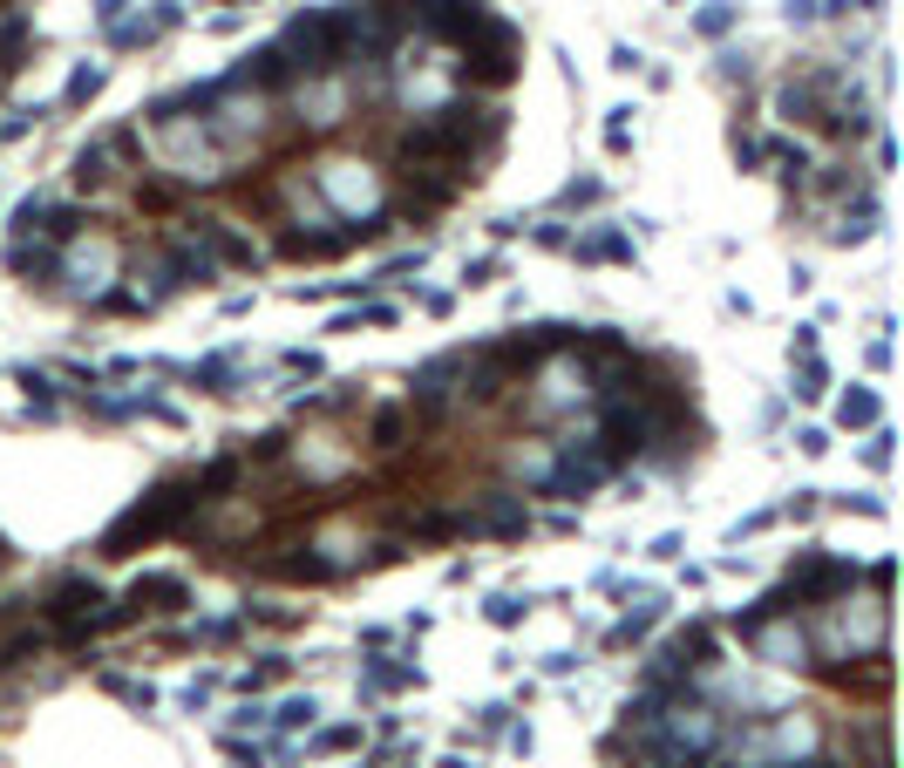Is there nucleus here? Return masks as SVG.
I'll return each instance as SVG.
<instances>
[{"mask_svg":"<svg viewBox=\"0 0 904 768\" xmlns=\"http://www.w3.org/2000/svg\"><path fill=\"white\" fill-rule=\"evenodd\" d=\"M599 197H606V184H599V177H572L558 204H564V212H578V204H599Z\"/></svg>","mask_w":904,"mask_h":768,"instance_id":"26","label":"nucleus"},{"mask_svg":"<svg viewBox=\"0 0 904 768\" xmlns=\"http://www.w3.org/2000/svg\"><path fill=\"white\" fill-rule=\"evenodd\" d=\"M96 605H102V592H96V578H62L55 592H48V619H55V632L62 626H75V619H96Z\"/></svg>","mask_w":904,"mask_h":768,"instance_id":"12","label":"nucleus"},{"mask_svg":"<svg viewBox=\"0 0 904 768\" xmlns=\"http://www.w3.org/2000/svg\"><path fill=\"white\" fill-rule=\"evenodd\" d=\"M823 381H830L823 354H803V368H795V401H823Z\"/></svg>","mask_w":904,"mask_h":768,"instance_id":"22","label":"nucleus"},{"mask_svg":"<svg viewBox=\"0 0 904 768\" xmlns=\"http://www.w3.org/2000/svg\"><path fill=\"white\" fill-rule=\"evenodd\" d=\"M497 279V259H476V266H462V286H489Z\"/></svg>","mask_w":904,"mask_h":768,"instance_id":"33","label":"nucleus"},{"mask_svg":"<svg viewBox=\"0 0 904 768\" xmlns=\"http://www.w3.org/2000/svg\"><path fill=\"white\" fill-rule=\"evenodd\" d=\"M184 381L204 395H239V354H212V361H198Z\"/></svg>","mask_w":904,"mask_h":768,"instance_id":"16","label":"nucleus"},{"mask_svg":"<svg viewBox=\"0 0 904 768\" xmlns=\"http://www.w3.org/2000/svg\"><path fill=\"white\" fill-rule=\"evenodd\" d=\"M816 748H823V728L810 714H755L728 741V761L735 768H789V761H810Z\"/></svg>","mask_w":904,"mask_h":768,"instance_id":"1","label":"nucleus"},{"mask_svg":"<svg viewBox=\"0 0 904 768\" xmlns=\"http://www.w3.org/2000/svg\"><path fill=\"white\" fill-rule=\"evenodd\" d=\"M137 137H143V130H110V137L82 143V150H75V184H82L89 197H102V191L116 184V170L137 157ZM129 170H137V164H129Z\"/></svg>","mask_w":904,"mask_h":768,"instance_id":"7","label":"nucleus"},{"mask_svg":"<svg viewBox=\"0 0 904 768\" xmlns=\"http://www.w3.org/2000/svg\"><path fill=\"white\" fill-rule=\"evenodd\" d=\"M537 245H545V252H572V232H564V225H537V232H531Z\"/></svg>","mask_w":904,"mask_h":768,"instance_id":"30","label":"nucleus"},{"mask_svg":"<svg viewBox=\"0 0 904 768\" xmlns=\"http://www.w3.org/2000/svg\"><path fill=\"white\" fill-rule=\"evenodd\" d=\"M524 612H531L524 599H510V592H504V599H489V626H517Z\"/></svg>","mask_w":904,"mask_h":768,"instance_id":"28","label":"nucleus"},{"mask_svg":"<svg viewBox=\"0 0 904 768\" xmlns=\"http://www.w3.org/2000/svg\"><path fill=\"white\" fill-rule=\"evenodd\" d=\"M795 443H803V456H823V449H830V435H823V428H803Z\"/></svg>","mask_w":904,"mask_h":768,"instance_id":"35","label":"nucleus"},{"mask_svg":"<svg viewBox=\"0 0 904 768\" xmlns=\"http://www.w3.org/2000/svg\"><path fill=\"white\" fill-rule=\"evenodd\" d=\"M184 204V184L170 170H143L137 164V212H177Z\"/></svg>","mask_w":904,"mask_h":768,"instance_id":"15","label":"nucleus"},{"mask_svg":"<svg viewBox=\"0 0 904 768\" xmlns=\"http://www.w3.org/2000/svg\"><path fill=\"white\" fill-rule=\"evenodd\" d=\"M198 510V490H191V476H177V483H157L143 503H129L123 517L102 530V558H129L137 545H157V537H170L177 524H184Z\"/></svg>","mask_w":904,"mask_h":768,"instance_id":"2","label":"nucleus"},{"mask_svg":"<svg viewBox=\"0 0 904 768\" xmlns=\"http://www.w3.org/2000/svg\"><path fill=\"white\" fill-rule=\"evenodd\" d=\"M102 687H110L116 701H129V707H157V687H150V680H129V674H102Z\"/></svg>","mask_w":904,"mask_h":768,"instance_id":"19","label":"nucleus"},{"mask_svg":"<svg viewBox=\"0 0 904 768\" xmlns=\"http://www.w3.org/2000/svg\"><path fill=\"white\" fill-rule=\"evenodd\" d=\"M360 768H381V761H360Z\"/></svg>","mask_w":904,"mask_h":768,"instance_id":"36","label":"nucleus"},{"mask_svg":"<svg viewBox=\"0 0 904 768\" xmlns=\"http://www.w3.org/2000/svg\"><path fill=\"white\" fill-rule=\"evenodd\" d=\"M123 14H129V0H96V21H102V35H110Z\"/></svg>","mask_w":904,"mask_h":768,"instance_id":"32","label":"nucleus"},{"mask_svg":"<svg viewBox=\"0 0 904 768\" xmlns=\"http://www.w3.org/2000/svg\"><path fill=\"white\" fill-rule=\"evenodd\" d=\"M293 102H300V123H306V130H333V123H347V89H341V75H327V82H300Z\"/></svg>","mask_w":904,"mask_h":768,"instance_id":"11","label":"nucleus"},{"mask_svg":"<svg viewBox=\"0 0 904 768\" xmlns=\"http://www.w3.org/2000/svg\"><path fill=\"white\" fill-rule=\"evenodd\" d=\"M402 768H416V761H402Z\"/></svg>","mask_w":904,"mask_h":768,"instance_id":"37","label":"nucleus"},{"mask_svg":"<svg viewBox=\"0 0 904 768\" xmlns=\"http://www.w3.org/2000/svg\"><path fill=\"white\" fill-rule=\"evenodd\" d=\"M741 639H748V653H755L762 667H775V674H803V667H816V653H810V632L795 626V612H775V619L748 626Z\"/></svg>","mask_w":904,"mask_h":768,"instance_id":"6","label":"nucleus"},{"mask_svg":"<svg viewBox=\"0 0 904 768\" xmlns=\"http://www.w3.org/2000/svg\"><path fill=\"white\" fill-rule=\"evenodd\" d=\"M287 368H293V374H320V354H306V347H293V354H287Z\"/></svg>","mask_w":904,"mask_h":768,"instance_id":"34","label":"nucleus"},{"mask_svg":"<svg viewBox=\"0 0 904 768\" xmlns=\"http://www.w3.org/2000/svg\"><path fill=\"white\" fill-rule=\"evenodd\" d=\"M191 239H198L204 252H212V266H239V272H258V245H252V239H239V232H231L225 218H198V225H191Z\"/></svg>","mask_w":904,"mask_h":768,"instance_id":"10","label":"nucleus"},{"mask_svg":"<svg viewBox=\"0 0 904 768\" xmlns=\"http://www.w3.org/2000/svg\"><path fill=\"white\" fill-rule=\"evenodd\" d=\"M191 605V585L177 578V572H143L137 585L123 592V612L137 619V612H184Z\"/></svg>","mask_w":904,"mask_h":768,"instance_id":"9","label":"nucleus"},{"mask_svg":"<svg viewBox=\"0 0 904 768\" xmlns=\"http://www.w3.org/2000/svg\"><path fill=\"white\" fill-rule=\"evenodd\" d=\"M728 28H735V8H728V0H714V8L693 14V35H708V41H721Z\"/></svg>","mask_w":904,"mask_h":768,"instance_id":"24","label":"nucleus"},{"mask_svg":"<svg viewBox=\"0 0 904 768\" xmlns=\"http://www.w3.org/2000/svg\"><path fill=\"white\" fill-rule=\"evenodd\" d=\"M239 626L245 619H204L198 626V647H225V639H239Z\"/></svg>","mask_w":904,"mask_h":768,"instance_id":"27","label":"nucleus"},{"mask_svg":"<svg viewBox=\"0 0 904 768\" xmlns=\"http://www.w3.org/2000/svg\"><path fill=\"white\" fill-rule=\"evenodd\" d=\"M314 191L333 204V218H347V225H374V212L387 204V177H381L368 157H327L320 177H314Z\"/></svg>","mask_w":904,"mask_h":768,"instance_id":"3","label":"nucleus"},{"mask_svg":"<svg viewBox=\"0 0 904 768\" xmlns=\"http://www.w3.org/2000/svg\"><path fill=\"white\" fill-rule=\"evenodd\" d=\"M456 68H462V82H470V89H510L517 68H524V41H517L510 21L489 14L483 28L456 48Z\"/></svg>","mask_w":904,"mask_h":768,"instance_id":"4","label":"nucleus"},{"mask_svg":"<svg viewBox=\"0 0 904 768\" xmlns=\"http://www.w3.org/2000/svg\"><path fill=\"white\" fill-rule=\"evenodd\" d=\"M748 75H755V68H748V55H721V82H741L748 89Z\"/></svg>","mask_w":904,"mask_h":768,"instance_id":"31","label":"nucleus"},{"mask_svg":"<svg viewBox=\"0 0 904 768\" xmlns=\"http://www.w3.org/2000/svg\"><path fill=\"white\" fill-rule=\"evenodd\" d=\"M864 463H870V470H891V428H877L870 443H864Z\"/></svg>","mask_w":904,"mask_h":768,"instance_id":"29","label":"nucleus"},{"mask_svg":"<svg viewBox=\"0 0 904 768\" xmlns=\"http://www.w3.org/2000/svg\"><path fill=\"white\" fill-rule=\"evenodd\" d=\"M837 422H843V428H877V422H884V401H877L870 388H850V395L837 401Z\"/></svg>","mask_w":904,"mask_h":768,"instance_id":"17","label":"nucleus"},{"mask_svg":"<svg viewBox=\"0 0 904 768\" xmlns=\"http://www.w3.org/2000/svg\"><path fill=\"white\" fill-rule=\"evenodd\" d=\"M287 674H293V660H279V653H266V660H258V667H252V674H245L239 687H245V694H258V687H272V680H287Z\"/></svg>","mask_w":904,"mask_h":768,"instance_id":"25","label":"nucleus"},{"mask_svg":"<svg viewBox=\"0 0 904 768\" xmlns=\"http://www.w3.org/2000/svg\"><path fill=\"white\" fill-rule=\"evenodd\" d=\"M102 82H110V68H102V62H82V68L68 75V89H62V110H82V102H89Z\"/></svg>","mask_w":904,"mask_h":768,"instance_id":"18","label":"nucleus"},{"mask_svg":"<svg viewBox=\"0 0 904 768\" xmlns=\"http://www.w3.org/2000/svg\"><path fill=\"white\" fill-rule=\"evenodd\" d=\"M585 381H591V374L578 368V354H564L558 368H545V388L531 395V415H537V422H551V415H564V408H585V401H591Z\"/></svg>","mask_w":904,"mask_h":768,"instance_id":"8","label":"nucleus"},{"mask_svg":"<svg viewBox=\"0 0 904 768\" xmlns=\"http://www.w3.org/2000/svg\"><path fill=\"white\" fill-rule=\"evenodd\" d=\"M408 443V408H381L374 415V449H402Z\"/></svg>","mask_w":904,"mask_h":768,"instance_id":"21","label":"nucleus"},{"mask_svg":"<svg viewBox=\"0 0 904 768\" xmlns=\"http://www.w3.org/2000/svg\"><path fill=\"white\" fill-rule=\"evenodd\" d=\"M314 721H320V701H314V694H306V701H287V707L272 714L279 734H300V728H314Z\"/></svg>","mask_w":904,"mask_h":768,"instance_id":"20","label":"nucleus"},{"mask_svg":"<svg viewBox=\"0 0 904 768\" xmlns=\"http://www.w3.org/2000/svg\"><path fill=\"white\" fill-rule=\"evenodd\" d=\"M422 674L408 667V660H368V667H360V694L368 701H381V694H402V687H416Z\"/></svg>","mask_w":904,"mask_h":768,"instance_id":"14","label":"nucleus"},{"mask_svg":"<svg viewBox=\"0 0 904 768\" xmlns=\"http://www.w3.org/2000/svg\"><path fill=\"white\" fill-rule=\"evenodd\" d=\"M354 741H360V721H341V728H320L306 748H314V755H341V748H354Z\"/></svg>","mask_w":904,"mask_h":768,"instance_id":"23","label":"nucleus"},{"mask_svg":"<svg viewBox=\"0 0 904 768\" xmlns=\"http://www.w3.org/2000/svg\"><path fill=\"white\" fill-rule=\"evenodd\" d=\"M55 279H68V293L96 306L102 293H110V279H116V239L102 232V225H89L82 239H68V245H62Z\"/></svg>","mask_w":904,"mask_h":768,"instance_id":"5","label":"nucleus"},{"mask_svg":"<svg viewBox=\"0 0 904 768\" xmlns=\"http://www.w3.org/2000/svg\"><path fill=\"white\" fill-rule=\"evenodd\" d=\"M572 252L585 266H633V232H619V225H591L585 239H572Z\"/></svg>","mask_w":904,"mask_h":768,"instance_id":"13","label":"nucleus"}]
</instances>
